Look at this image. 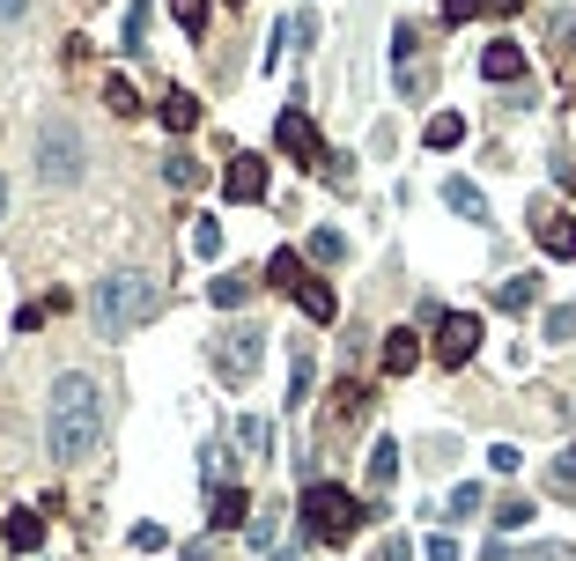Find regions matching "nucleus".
<instances>
[{"label":"nucleus","instance_id":"f257e3e1","mask_svg":"<svg viewBox=\"0 0 576 561\" xmlns=\"http://www.w3.org/2000/svg\"><path fill=\"white\" fill-rule=\"evenodd\" d=\"M45 443H52V458L59 465H75L89 458L104 443V391L81 377V369H67L59 385H52V407H45Z\"/></svg>","mask_w":576,"mask_h":561},{"label":"nucleus","instance_id":"f03ea898","mask_svg":"<svg viewBox=\"0 0 576 561\" xmlns=\"http://www.w3.org/2000/svg\"><path fill=\"white\" fill-rule=\"evenodd\" d=\"M89 311H97L104 341H119V333H133V325H149L163 311V289H155L149 273H104L97 295H89Z\"/></svg>","mask_w":576,"mask_h":561},{"label":"nucleus","instance_id":"7ed1b4c3","mask_svg":"<svg viewBox=\"0 0 576 561\" xmlns=\"http://www.w3.org/2000/svg\"><path fill=\"white\" fill-rule=\"evenodd\" d=\"M370 517H377V503H355L340 481H311V488H303V532L326 539V547H348Z\"/></svg>","mask_w":576,"mask_h":561},{"label":"nucleus","instance_id":"20e7f679","mask_svg":"<svg viewBox=\"0 0 576 561\" xmlns=\"http://www.w3.org/2000/svg\"><path fill=\"white\" fill-rule=\"evenodd\" d=\"M37 177H45V185H75L81 177V133L67 119H52L45 133H37Z\"/></svg>","mask_w":576,"mask_h":561},{"label":"nucleus","instance_id":"39448f33","mask_svg":"<svg viewBox=\"0 0 576 561\" xmlns=\"http://www.w3.org/2000/svg\"><path fill=\"white\" fill-rule=\"evenodd\" d=\"M274 141H281V155L289 163H303V171H326V141H318V126H311V111L303 104H289L274 119Z\"/></svg>","mask_w":576,"mask_h":561},{"label":"nucleus","instance_id":"423d86ee","mask_svg":"<svg viewBox=\"0 0 576 561\" xmlns=\"http://www.w3.org/2000/svg\"><path fill=\"white\" fill-rule=\"evenodd\" d=\"M474 355H480V317L474 311H444V317H436V363L466 369Z\"/></svg>","mask_w":576,"mask_h":561},{"label":"nucleus","instance_id":"0eeeda50","mask_svg":"<svg viewBox=\"0 0 576 561\" xmlns=\"http://www.w3.org/2000/svg\"><path fill=\"white\" fill-rule=\"evenodd\" d=\"M259 341H267V333H259V325H237V333H229V341L215 347V369H222L229 385H244L251 369H259Z\"/></svg>","mask_w":576,"mask_h":561},{"label":"nucleus","instance_id":"6e6552de","mask_svg":"<svg viewBox=\"0 0 576 561\" xmlns=\"http://www.w3.org/2000/svg\"><path fill=\"white\" fill-rule=\"evenodd\" d=\"M222 193L229 199H267V163H259V155H229Z\"/></svg>","mask_w":576,"mask_h":561},{"label":"nucleus","instance_id":"1a4fd4ad","mask_svg":"<svg viewBox=\"0 0 576 561\" xmlns=\"http://www.w3.org/2000/svg\"><path fill=\"white\" fill-rule=\"evenodd\" d=\"M532 229H540V251H547V259H576V215H554L547 207Z\"/></svg>","mask_w":576,"mask_h":561},{"label":"nucleus","instance_id":"9d476101","mask_svg":"<svg viewBox=\"0 0 576 561\" xmlns=\"http://www.w3.org/2000/svg\"><path fill=\"white\" fill-rule=\"evenodd\" d=\"M414 363H422V333H414V325L384 333V377H406Z\"/></svg>","mask_w":576,"mask_h":561},{"label":"nucleus","instance_id":"9b49d317","mask_svg":"<svg viewBox=\"0 0 576 561\" xmlns=\"http://www.w3.org/2000/svg\"><path fill=\"white\" fill-rule=\"evenodd\" d=\"M274 45H289V52H311V45H318V15H311V8H296V15H281Z\"/></svg>","mask_w":576,"mask_h":561},{"label":"nucleus","instance_id":"f8f14e48","mask_svg":"<svg viewBox=\"0 0 576 561\" xmlns=\"http://www.w3.org/2000/svg\"><path fill=\"white\" fill-rule=\"evenodd\" d=\"M480 74H488V82H518V74H525V52L518 45H488L480 52Z\"/></svg>","mask_w":576,"mask_h":561},{"label":"nucleus","instance_id":"ddd939ff","mask_svg":"<svg viewBox=\"0 0 576 561\" xmlns=\"http://www.w3.org/2000/svg\"><path fill=\"white\" fill-rule=\"evenodd\" d=\"M155 119H163V126H171V133H193V126H200V104H193V97H185V89H171V97H163V104H155Z\"/></svg>","mask_w":576,"mask_h":561},{"label":"nucleus","instance_id":"4468645a","mask_svg":"<svg viewBox=\"0 0 576 561\" xmlns=\"http://www.w3.org/2000/svg\"><path fill=\"white\" fill-rule=\"evenodd\" d=\"M496 303H502V311H518V317H525L532 303H540V273H518V281H496Z\"/></svg>","mask_w":576,"mask_h":561},{"label":"nucleus","instance_id":"2eb2a0df","mask_svg":"<svg viewBox=\"0 0 576 561\" xmlns=\"http://www.w3.org/2000/svg\"><path fill=\"white\" fill-rule=\"evenodd\" d=\"M444 207H452V215H466V222H488V199H480V185H466V177H452V185H444Z\"/></svg>","mask_w":576,"mask_h":561},{"label":"nucleus","instance_id":"dca6fc26","mask_svg":"<svg viewBox=\"0 0 576 561\" xmlns=\"http://www.w3.org/2000/svg\"><path fill=\"white\" fill-rule=\"evenodd\" d=\"M207 525H215V532H229V525H251V495H244V488H222V495H215V517H207Z\"/></svg>","mask_w":576,"mask_h":561},{"label":"nucleus","instance_id":"f3484780","mask_svg":"<svg viewBox=\"0 0 576 561\" xmlns=\"http://www.w3.org/2000/svg\"><path fill=\"white\" fill-rule=\"evenodd\" d=\"M8 547H15V554H37V547H45V525H37V510H15V517H8Z\"/></svg>","mask_w":576,"mask_h":561},{"label":"nucleus","instance_id":"a211bd4d","mask_svg":"<svg viewBox=\"0 0 576 561\" xmlns=\"http://www.w3.org/2000/svg\"><path fill=\"white\" fill-rule=\"evenodd\" d=\"M267 281H274V289H303V281H311V259H303V251H274Z\"/></svg>","mask_w":576,"mask_h":561},{"label":"nucleus","instance_id":"6ab92c4d","mask_svg":"<svg viewBox=\"0 0 576 561\" xmlns=\"http://www.w3.org/2000/svg\"><path fill=\"white\" fill-rule=\"evenodd\" d=\"M163 177H171V193H200V185H207L200 155H171V163H163Z\"/></svg>","mask_w":576,"mask_h":561},{"label":"nucleus","instance_id":"aec40b11","mask_svg":"<svg viewBox=\"0 0 576 561\" xmlns=\"http://www.w3.org/2000/svg\"><path fill=\"white\" fill-rule=\"evenodd\" d=\"M296 303H303V317H318V325H326V317L340 311V295H333L326 281H303V289H296Z\"/></svg>","mask_w":576,"mask_h":561},{"label":"nucleus","instance_id":"412c9836","mask_svg":"<svg viewBox=\"0 0 576 561\" xmlns=\"http://www.w3.org/2000/svg\"><path fill=\"white\" fill-rule=\"evenodd\" d=\"M422 141L428 148H458V141H466V119H458V111H436V119L422 126Z\"/></svg>","mask_w":576,"mask_h":561},{"label":"nucleus","instance_id":"4be33fe9","mask_svg":"<svg viewBox=\"0 0 576 561\" xmlns=\"http://www.w3.org/2000/svg\"><path fill=\"white\" fill-rule=\"evenodd\" d=\"M392 473H400V443L384 436V443H370V488H392Z\"/></svg>","mask_w":576,"mask_h":561},{"label":"nucleus","instance_id":"5701e85b","mask_svg":"<svg viewBox=\"0 0 576 561\" xmlns=\"http://www.w3.org/2000/svg\"><path fill=\"white\" fill-rule=\"evenodd\" d=\"M303 259H318V267H340V259H348V237H340V229H318Z\"/></svg>","mask_w":576,"mask_h":561},{"label":"nucleus","instance_id":"b1692460","mask_svg":"<svg viewBox=\"0 0 576 561\" xmlns=\"http://www.w3.org/2000/svg\"><path fill=\"white\" fill-rule=\"evenodd\" d=\"M547 495H562V503H576V451H562V458L547 465Z\"/></svg>","mask_w":576,"mask_h":561},{"label":"nucleus","instance_id":"393cba45","mask_svg":"<svg viewBox=\"0 0 576 561\" xmlns=\"http://www.w3.org/2000/svg\"><path fill=\"white\" fill-rule=\"evenodd\" d=\"M141 37H149V0H133V8H126V30H119V52H141Z\"/></svg>","mask_w":576,"mask_h":561},{"label":"nucleus","instance_id":"a878e982","mask_svg":"<svg viewBox=\"0 0 576 561\" xmlns=\"http://www.w3.org/2000/svg\"><path fill=\"white\" fill-rule=\"evenodd\" d=\"M207 295H215V311H237V303L251 295V281H244V273H222V281H215Z\"/></svg>","mask_w":576,"mask_h":561},{"label":"nucleus","instance_id":"bb28decb","mask_svg":"<svg viewBox=\"0 0 576 561\" xmlns=\"http://www.w3.org/2000/svg\"><path fill=\"white\" fill-rule=\"evenodd\" d=\"M193 251L200 259H222V222H193Z\"/></svg>","mask_w":576,"mask_h":561},{"label":"nucleus","instance_id":"cd10ccee","mask_svg":"<svg viewBox=\"0 0 576 561\" xmlns=\"http://www.w3.org/2000/svg\"><path fill=\"white\" fill-rule=\"evenodd\" d=\"M237 443H244L251 458H267V443H274V429H267V421H237Z\"/></svg>","mask_w":576,"mask_h":561},{"label":"nucleus","instance_id":"c85d7f7f","mask_svg":"<svg viewBox=\"0 0 576 561\" xmlns=\"http://www.w3.org/2000/svg\"><path fill=\"white\" fill-rule=\"evenodd\" d=\"M525 517H532V503L525 495H510V503L496 510V532H525Z\"/></svg>","mask_w":576,"mask_h":561},{"label":"nucleus","instance_id":"c756f323","mask_svg":"<svg viewBox=\"0 0 576 561\" xmlns=\"http://www.w3.org/2000/svg\"><path fill=\"white\" fill-rule=\"evenodd\" d=\"M303 391H311V355L296 347V363H289V407H303Z\"/></svg>","mask_w":576,"mask_h":561},{"label":"nucleus","instance_id":"7c9ffc66","mask_svg":"<svg viewBox=\"0 0 576 561\" xmlns=\"http://www.w3.org/2000/svg\"><path fill=\"white\" fill-rule=\"evenodd\" d=\"M547 341H576V303H562V311H547Z\"/></svg>","mask_w":576,"mask_h":561},{"label":"nucleus","instance_id":"2f4dec72","mask_svg":"<svg viewBox=\"0 0 576 561\" xmlns=\"http://www.w3.org/2000/svg\"><path fill=\"white\" fill-rule=\"evenodd\" d=\"M171 15H177L185 30H193V37H200V23H207V0H171Z\"/></svg>","mask_w":576,"mask_h":561},{"label":"nucleus","instance_id":"473e14b6","mask_svg":"<svg viewBox=\"0 0 576 561\" xmlns=\"http://www.w3.org/2000/svg\"><path fill=\"white\" fill-rule=\"evenodd\" d=\"M104 104H111L119 119H126V111H141V97H133V82H111V89H104Z\"/></svg>","mask_w":576,"mask_h":561},{"label":"nucleus","instance_id":"72a5a7b5","mask_svg":"<svg viewBox=\"0 0 576 561\" xmlns=\"http://www.w3.org/2000/svg\"><path fill=\"white\" fill-rule=\"evenodd\" d=\"M474 15H488V0H444V23H474Z\"/></svg>","mask_w":576,"mask_h":561},{"label":"nucleus","instance_id":"f704fd0d","mask_svg":"<svg viewBox=\"0 0 576 561\" xmlns=\"http://www.w3.org/2000/svg\"><path fill=\"white\" fill-rule=\"evenodd\" d=\"M554 37H562V60L576 67V8H569V15H554Z\"/></svg>","mask_w":576,"mask_h":561},{"label":"nucleus","instance_id":"c9c22d12","mask_svg":"<svg viewBox=\"0 0 576 561\" xmlns=\"http://www.w3.org/2000/svg\"><path fill=\"white\" fill-rule=\"evenodd\" d=\"M480 510V481H466V488H452V517H474Z\"/></svg>","mask_w":576,"mask_h":561},{"label":"nucleus","instance_id":"e433bc0d","mask_svg":"<svg viewBox=\"0 0 576 561\" xmlns=\"http://www.w3.org/2000/svg\"><path fill=\"white\" fill-rule=\"evenodd\" d=\"M488 465H496V473H518V465H525V451H518V443H496V451H488Z\"/></svg>","mask_w":576,"mask_h":561},{"label":"nucleus","instance_id":"4c0bfd02","mask_svg":"<svg viewBox=\"0 0 576 561\" xmlns=\"http://www.w3.org/2000/svg\"><path fill=\"white\" fill-rule=\"evenodd\" d=\"M525 561H569V547L562 539H540V547H525Z\"/></svg>","mask_w":576,"mask_h":561},{"label":"nucleus","instance_id":"58836bf2","mask_svg":"<svg viewBox=\"0 0 576 561\" xmlns=\"http://www.w3.org/2000/svg\"><path fill=\"white\" fill-rule=\"evenodd\" d=\"M377 561H414V539H384V554Z\"/></svg>","mask_w":576,"mask_h":561},{"label":"nucleus","instance_id":"ea45409f","mask_svg":"<svg viewBox=\"0 0 576 561\" xmlns=\"http://www.w3.org/2000/svg\"><path fill=\"white\" fill-rule=\"evenodd\" d=\"M428 561H458V539H428Z\"/></svg>","mask_w":576,"mask_h":561},{"label":"nucleus","instance_id":"a19ab883","mask_svg":"<svg viewBox=\"0 0 576 561\" xmlns=\"http://www.w3.org/2000/svg\"><path fill=\"white\" fill-rule=\"evenodd\" d=\"M30 0H0V23H15V15H23Z\"/></svg>","mask_w":576,"mask_h":561},{"label":"nucleus","instance_id":"79ce46f5","mask_svg":"<svg viewBox=\"0 0 576 561\" xmlns=\"http://www.w3.org/2000/svg\"><path fill=\"white\" fill-rule=\"evenodd\" d=\"M274 561H296V547H289V554H274Z\"/></svg>","mask_w":576,"mask_h":561},{"label":"nucleus","instance_id":"37998d69","mask_svg":"<svg viewBox=\"0 0 576 561\" xmlns=\"http://www.w3.org/2000/svg\"><path fill=\"white\" fill-rule=\"evenodd\" d=\"M0 207H8V185H0Z\"/></svg>","mask_w":576,"mask_h":561},{"label":"nucleus","instance_id":"c03bdc74","mask_svg":"<svg viewBox=\"0 0 576 561\" xmlns=\"http://www.w3.org/2000/svg\"><path fill=\"white\" fill-rule=\"evenodd\" d=\"M229 8H244V0H229Z\"/></svg>","mask_w":576,"mask_h":561}]
</instances>
